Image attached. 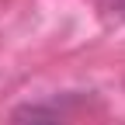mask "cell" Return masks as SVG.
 Returning <instances> with one entry per match:
<instances>
[{
  "label": "cell",
  "mask_w": 125,
  "mask_h": 125,
  "mask_svg": "<svg viewBox=\"0 0 125 125\" xmlns=\"http://www.w3.org/2000/svg\"><path fill=\"white\" fill-rule=\"evenodd\" d=\"M21 125H49V118H42V115H31L28 122H21Z\"/></svg>",
  "instance_id": "1"
}]
</instances>
